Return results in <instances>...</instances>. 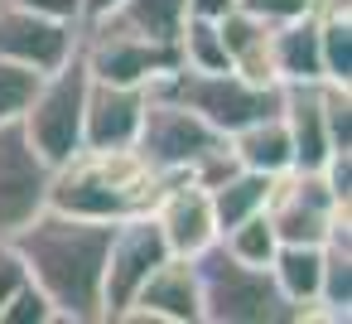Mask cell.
<instances>
[{
    "label": "cell",
    "instance_id": "ba28073f",
    "mask_svg": "<svg viewBox=\"0 0 352 324\" xmlns=\"http://www.w3.org/2000/svg\"><path fill=\"white\" fill-rule=\"evenodd\" d=\"M78 34H82V63L102 83L150 88V83H160L179 68V44L174 39H145V34H126V30H107V25L78 30Z\"/></svg>",
    "mask_w": 352,
    "mask_h": 324
},
{
    "label": "cell",
    "instance_id": "8992f818",
    "mask_svg": "<svg viewBox=\"0 0 352 324\" xmlns=\"http://www.w3.org/2000/svg\"><path fill=\"white\" fill-rule=\"evenodd\" d=\"M227 145L222 131H212L193 107H184L179 97L145 88V112H140V131H135V155L155 170V174H188L208 150Z\"/></svg>",
    "mask_w": 352,
    "mask_h": 324
},
{
    "label": "cell",
    "instance_id": "d6986e66",
    "mask_svg": "<svg viewBox=\"0 0 352 324\" xmlns=\"http://www.w3.org/2000/svg\"><path fill=\"white\" fill-rule=\"evenodd\" d=\"M217 34H222L227 59H232L236 73H246L251 83H275V73H270V25H261L256 15H246V10L236 6L232 15L217 20ZM275 88H280V83H275Z\"/></svg>",
    "mask_w": 352,
    "mask_h": 324
},
{
    "label": "cell",
    "instance_id": "83f0119b",
    "mask_svg": "<svg viewBox=\"0 0 352 324\" xmlns=\"http://www.w3.org/2000/svg\"><path fill=\"white\" fill-rule=\"evenodd\" d=\"M246 15H256L261 25H285V20H299L309 10H318V0H236Z\"/></svg>",
    "mask_w": 352,
    "mask_h": 324
},
{
    "label": "cell",
    "instance_id": "7a4b0ae2",
    "mask_svg": "<svg viewBox=\"0 0 352 324\" xmlns=\"http://www.w3.org/2000/svg\"><path fill=\"white\" fill-rule=\"evenodd\" d=\"M164 174H155L135 150H78L73 160L54 165L49 208L116 223L155 203Z\"/></svg>",
    "mask_w": 352,
    "mask_h": 324
},
{
    "label": "cell",
    "instance_id": "3957f363",
    "mask_svg": "<svg viewBox=\"0 0 352 324\" xmlns=\"http://www.w3.org/2000/svg\"><path fill=\"white\" fill-rule=\"evenodd\" d=\"M188 261L198 271L203 324H294V310L275 290L265 266H251V261L232 256L222 242L203 247Z\"/></svg>",
    "mask_w": 352,
    "mask_h": 324
},
{
    "label": "cell",
    "instance_id": "8fae6325",
    "mask_svg": "<svg viewBox=\"0 0 352 324\" xmlns=\"http://www.w3.org/2000/svg\"><path fill=\"white\" fill-rule=\"evenodd\" d=\"M82 34L73 20H54V15H34L20 10L10 0H0V59L25 63L34 73H54L58 63H68L78 54Z\"/></svg>",
    "mask_w": 352,
    "mask_h": 324
},
{
    "label": "cell",
    "instance_id": "9a60e30c",
    "mask_svg": "<svg viewBox=\"0 0 352 324\" xmlns=\"http://www.w3.org/2000/svg\"><path fill=\"white\" fill-rule=\"evenodd\" d=\"M280 117L294 145V170H318L333 150L328 117H323V83H289L280 88Z\"/></svg>",
    "mask_w": 352,
    "mask_h": 324
},
{
    "label": "cell",
    "instance_id": "30bf717a",
    "mask_svg": "<svg viewBox=\"0 0 352 324\" xmlns=\"http://www.w3.org/2000/svg\"><path fill=\"white\" fill-rule=\"evenodd\" d=\"M54 165L30 145L20 121L0 126V237H15L39 208H49Z\"/></svg>",
    "mask_w": 352,
    "mask_h": 324
},
{
    "label": "cell",
    "instance_id": "d4e9b609",
    "mask_svg": "<svg viewBox=\"0 0 352 324\" xmlns=\"http://www.w3.org/2000/svg\"><path fill=\"white\" fill-rule=\"evenodd\" d=\"M217 242H222L232 256L251 261V266H270V256H275V247H280V237H275V227H270V218H265V213H251L246 223H236V227L217 232Z\"/></svg>",
    "mask_w": 352,
    "mask_h": 324
},
{
    "label": "cell",
    "instance_id": "ffe728a7",
    "mask_svg": "<svg viewBox=\"0 0 352 324\" xmlns=\"http://www.w3.org/2000/svg\"><path fill=\"white\" fill-rule=\"evenodd\" d=\"M352 310V242L347 223H338L323 242V276H318V305L304 319H347ZM299 319V324H304Z\"/></svg>",
    "mask_w": 352,
    "mask_h": 324
},
{
    "label": "cell",
    "instance_id": "7402d4cb",
    "mask_svg": "<svg viewBox=\"0 0 352 324\" xmlns=\"http://www.w3.org/2000/svg\"><path fill=\"white\" fill-rule=\"evenodd\" d=\"M184 15H188V0H121L102 25L126 30V34H145V39H174Z\"/></svg>",
    "mask_w": 352,
    "mask_h": 324
},
{
    "label": "cell",
    "instance_id": "7c38bea8",
    "mask_svg": "<svg viewBox=\"0 0 352 324\" xmlns=\"http://www.w3.org/2000/svg\"><path fill=\"white\" fill-rule=\"evenodd\" d=\"M116 324H203V300H198V271L188 256H164L135 300L116 314Z\"/></svg>",
    "mask_w": 352,
    "mask_h": 324
},
{
    "label": "cell",
    "instance_id": "f1b7e54d",
    "mask_svg": "<svg viewBox=\"0 0 352 324\" xmlns=\"http://www.w3.org/2000/svg\"><path fill=\"white\" fill-rule=\"evenodd\" d=\"M25 281H30V271H25V261H20V252H15V242H10V237H0V310L10 305V295H15Z\"/></svg>",
    "mask_w": 352,
    "mask_h": 324
},
{
    "label": "cell",
    "instance_id": "9c48e42d",
    "mask_svg": "<svg viewBox=\"0 0 352 324\" xmlns=\"http://www.w3.org/2000/svg\"><path fill=\"white\" fill-rule=\"evenodd\" d=\"M265 218L280 242H328L338 223H347V203H338L318 170H285L270 184Z\"/></svg>",
    "mask_w": 352,
    "mask_h": 324
},
{
    "label": "cell",
    "instance_id": "cb8c5ba5",
    "mask_svg": "<svg viewBox=\"0 0 352 324\" xmlns=\"http://www.w3.org/2000/svg\"><path fill=\"white\" fill-rule=\"evenodd\" d=\"M179 68H193V73H217V68H232L227 59V44L217 34V20H198V15H184L179 34Z\"/></svg>",
    "mask_w": 352,
    "mask_h": 324
},
{
    "label": "cell",
    "instance_id": "4dcf8cb0",
    "mask_svg": "<svg viewBox=\"0 0 352 324\" xmlns=\"http://www.w3.org/2000/svg\"><path fill=\"white\" fill-rule=\"evenodd\" d=\"M121 6V0H78V30H92V25H102L111 10Z\"/></svg>",
    "mask_w": 352,
    "mask_h": 324
},
{
    "label": "cell",
    "instance_id": "5b68a950",
    "mask_svg": "<svg viewBox=\"0 0 352 324\" xmlns=\"http://www.w3.org/2000/svg\"><path fill=\"white\" fill-rule=\"evenodd\" d=\"M169 97H179L184 107H193L212 131L232 136L241 131L246 121L265 117V112H280V88L275 83H251L246 73L236 68H217V73H193V68H174L169 78L150 83Z\"/></svg>",
    "mask_w": 352,
    "mask_h": 324
},
{
    "label": "cell",
    "instance_id": "1f68e13d",
    "mask_svg": "<svg viewBox=\"0 0 352 324\" xmlns=\"http://www.w3.org/2000/svg\"><path fill=\"white\" fill-rule=\"evenodd\" d=\"M232 10H236V0H188V15H198V20H222Z\"/></svg>",
    "mask_w": 352,
    "mask_h": 324
},
{
    "label": "cell",
    "instance_id": "4316f807",
    "mask_svg": "<svg viewBox=\"0 0 352 324\" xmlns=\"http://www.w3.org/2000/svg\"><path fill=\"white\" fill-rule=\"evenodd\" d=\"M0 324H58V314H54V305L44 300V290L25 281V285L10 295V305L0 310Z\"/></svg>",
    "mask_w": 352,
    "mask_h": 324
},
{
    "label": "cell",
    "instance_id": "e0dca14e",
    "mask_svg": "<svg viewBox=\"0 0 352 324\" xmlns=\"http://www.w3.org/2000/svg\"><path fill=\"white\" fill-rule=\"evenodd\" d=\"M227 150L236 155L241 170H256V174H270V179L294 170V145H289V131H285L280 112H265V117L246 121L241 131H232Z\"/></svg>",
    "mask_w": 352,
    "mask_h": 324
},
{
    "label": "cell",
    "instance_id": "f546056e",
    "mask_svg": "<svg viewBox=\"0 0 352 324\" xmlns=\"http://www.w3.org/2000/svg\"><path fill=\"white\" fill-rule=\"evenodd\" d=\"M20 10H34V15H54V20H73L78 25V0H10Z\"/></svg>",
    "mask_w": 352,
    "mask_h": 324
},
{
    "label": "cell",
    "instance_id": "6da1fadb",
    "mask_svg": "<svg viewBox=\"0 0 352 324\" xmlns=\"http://www.w3.org/2000/svg\"><path fill=\"white\" fill-rule=\"evenodd\" d=\"M10 242L30 271V285H39L54 305L58 324H102V266L111 223L39 208Z\"/></svg>",
    "mask_w": 352,
    "mask_h": 324
},
{
    "label": "cell",
    "instance_id": "4fadbf2b",
    "mask_svg": "<svg viewBox=\"0 0 352 324\" xmlns=\"http://www.w3.org/2000/svg\"><path fill=\"white\" fill-rule=\"evenodd\" d=\"M150 213H155V223H160V232H164V242H169L174 256H198L203 247L217 242L212 199H208V189H203L198 179H188V174H164V184H160Z\"/></svg>",
    "mask_w": 352,
    "mask_h": 324
},
{
    "label": "cell",
    "instance_id": "2e32d148",
    "mask_svg": "<svg viewBox=\"0 0 352 324\" xmlns=\"http://www.w3.org/2000/svg\"><path fill=\"white\" fill-rule=\"evenodd\" d=\"M270 73L280 88L289 83H323V54H318V10L270 25Z\"/></svg>",
    "mask_w": 352,
    "mask_h": 324
},
{
    "label": "cell",
    "instance_id": "52a82bcc",
    "mask_svg": "<svg viewBox=\"0 0 352 324\" xmlns=\"http://www.w3.org/2000/svg\"><path fill=\"white\" fill-rule=\"evenodd\" d=\"M164 256H174V252H169V242H164L150 208L116 218L111 242H107V266H102V319H116Z\"/></svg>",
    "mask_w": 352,
    "mask_h": 324
},
{
    "label": "cell",
    "instance_id": "484cf974",
    "mask_svg": "<svg viewBox=\"0 0 352 324\" xmlns=\"http://www.w3.org/2000/svg\"><path fill=\"white\" fill-rule=\"evenodd\" d=\"M39 78H44V73H34V68H25V63H10V59H0V126L25 117V107H30Z\"/></svg>",
    "mask_w": 352,
    "mask_h": 324
},
{
    "label": "cell",
    "instance_id": "5bb4252c",
    "mask_svg": "<svg viewBox=\"0 0 352 324\" xmlns=\"http://www.w3.org/2000/svg\"><path fill=\"white\" fill-rule=\"evenodd\" d=\"M145 112V88H121V83H87L82 102V150H131Z\"/></svg>",
    "mask_w": 352,
    "mask_h": 324
},
{
    "label": "cell",
    "instance_id": "ac0fdd59",
    "mask_svg": "<svg viewBox=\"0 0 352 324\" xmlns=\"http://www.w3.org/2000/svg\"><path fill=\"white\" fill-rule=\"evenodd\" d=\"M270 281H275V290L289 300V310H294V324L318 305V276H323V242L314 247V242H280L275 247V256H270Z\"/></svg>",
    "mask_w": 352,
    "mask_h": 324
},
{
    "label": "cell",
    "instance_id": "603a6c76",
    "mask_svg": "<svg viewBox=\"0 0 352 324\" xmlns=\"http://www.w3.org/2000/svg\"><path fill=\"white\" fill-rule=\"evenodd\" d=\"M318 54H323V83L352 88V20L342 6H318Z\"/></svg>",
    "mask_w": 352,
    "mask_h": 324
},
{
    "label": "cell",
    "instance_id": "44dd1931",
    "mask_svg": "<svg viewBox=\"0 0 352 324\" xmlns=\"http://www.w3.org/2000/svg\"><path fill=\"white\" fill-rule=\"evenodd\" d=\"M270 184H275L270 174H256V170H241V165H236L227 179H217V184L208 189V199H212V218H217V232L246 223L251 213H265Z\"/></svg>",
    "mask_w": 352,
    "mask_h": 324
},
{
    "label": "cell",
    "instance_id": "277c9868",
    "mask_svg": "<svg viewBox=\"0 0 352 324\" xmlns=\"http://www.w3.org/2000/svg\"><path fill=\"white\" fill-rule=\"evenodd\" d=\"M87 83H92V73H87L82 44H78V54H73L68 63H58L54 73L39 78L34 97H30L25 117H20L30 145H34L49 165H63V160H73V155L82 150V102H87Z\"/></svg>",
    "mask_w": 352,
    "mask_h": 324
}]
</instances>
